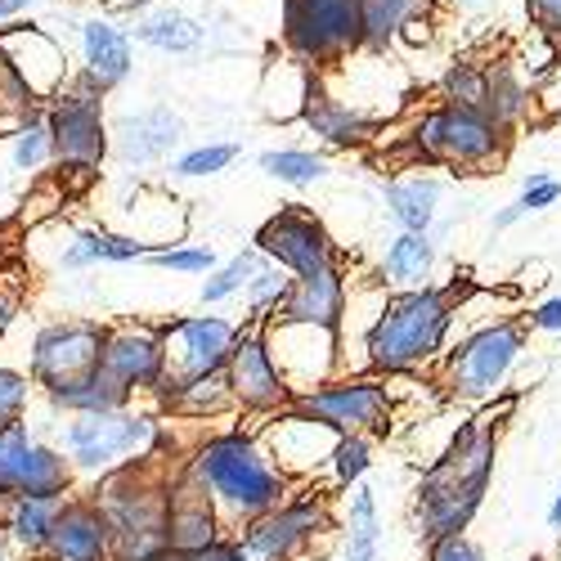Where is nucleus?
I'll use <instances>...</instances> for the list:
<instances>
[{
    "label": "nucleus",
    "mask_w": 561,
    "mask_h": 561,
    "mask_svg": "<svg viewBox=\"0 0 561 561\" xmlns=\"http://www.w3.org/2000/svg\"><path fill=\"white\" fill-rule=\"evenodd\" d=\"M507 409H490L458 423L449 445L427 462L417 481V535L427 543L445 535H462L485 503L494 454H499V427Z\"/></svg>",
    "instance_id": "1"
},
{
    "label": "nucleus",
    "mask_w": 561,
    "mask_h": 561,
    "mask_svg": "<svg viewBox=\"0 0 561 561\" xmlns=\"http://www.w3.org/2000/svg\"><path fill=\"white\" fill-rule=\"evenodd\" d=\"M449 288H396L378 301V319L368 323L364 351L378 373H413L445 355V342L458 323V301L472 293L467 274H454Z\"/></svg>",
    "instance_id": "2"
},
{
    "label": "nucleus",
    "mask_w": 561,
    "mask_h": 561,
    "mask_svg": "<svg viewBox=\"0 0 561 561\" xmlns=\"http://www.w3.org/2000/svg\"><path fill=\"white\" fill-rule=\"evenodd\" d=\"M184 467L203 481V490L211 494L216 512L225 530H239L243 522L261 517L274 503H284L297 485L278 472L274 458L265 454L261 436L256 432H243V427H229V432H211L203 436Z\"/></svg>",
    "instance_id": "3"
},
{
    "label": "nucleus",
    "mask_w": 561,
    "mask_h": 561,
    "mask_svg": "<svg viewBox=\"0 0 561 561\" xmlns=\"http://www.w3.org/2000/svg\"><path fill=\"white\" fill-rule=\"evenodd\" d=\"M180 458H162V445L135 454L90 481V499L104 507L113 526V561H153L167 548V499L171 467Z\"/></svg>",
    "instance_id": "4"
},
{
    "label": "nucleus",
    "mask_w": 561,
    "mask_h": 561,
    "mask_svg": "<svg viewBox=\"0 0 561 561\" xmlns=\"http://www.w3.org/2000/svg\"><path fill=\"white\" fill-rule=\"evenodd\" d=\"M404 139H409V162L445 167L454 175H485L503 167L512 153V130H503L481 108L449 104V100L432 104Z\"/></svg>",
    "instance_id": "5"
},
{
    "label": "nucleus",
    "mask_w": 561,
    "mask_h": 561,
    "mask_svg": "<svg viewBox=\"0 0 561 561\" xmlns=\"http://www.w3.org/2000/svg\"><path fill=\"white\" fill-rule=\"evenodd\" d=\"M162 436V413L158 409H104V413H64L59 427H55V445L68 454L77 481H95L108 467L135 458V454H149Z\"/></svg>",
    "instance_id": "6"
},
{
    "label": "nucleus",
    "mask_w": 561,
    "mask_h": 561,
    "mask_svg": "<svg viewBox=\"0 0 561 561\" xmlns=\"http://www.w3.org/2000/svg\"><path fill=\"white\" fill-rule=\"evenodd\" d=\"M284 50L314 72H337L364 50L359 0H284L278 5Z\"/></svg>",
    "instance_id": "7"
},
{
    "label": "nucleus",
    "mask_w": 561,
    "mask_h": 561,
    "mask_svg": "<svg viewBox=\"0 0 561 561\" xmlns=\"http://www.w3.org/2000/svg\"><path fill=\"white\" fill-rule=\"evenodd\" d=\"M526 337H530V329L522 314L494 319L485 329L467 333L454 351L440 355V387L454 400H472V404L494 400L507 382V373L526 355Z\"/></svg>",
    "instance_id": "8"
},
{
    "label": "nucleus",
    "mask_w": 561,
    "mask_h": 561,
    "mask_svg": "<svg viewBox=\"0 0 561 561\" xmlns=\"http://www.w3.org/2000/svg\"><path fill=\"white\" fill-rule=\"evenodd\" d=\"M329 530H337L329 494H297L274 503L270 512L243 522L229 535L239 539L248 561H301L314 548V539H323Z\"/></svg>",
    "instance_id": "9"
},
{
    "label": "nucleus",
    "mask_w": 561,
    "mask_h": 561,
    "mask_svg": "<svg viewBox=\"0 0 561 561\" xmlns=\"http://www.w3.org/2000/svg\"><path fill=\"white\" fill-rule=\"evenodd\" d=\"M158 329L167 342V373L153 387V404H158V413H167L184 382L225 368L229 346L239 337V323L225 319V314H184V319L158 323Z\"/></svg>",
    "instance_id": "10"
},
{
    "label": "nucleus",
    "mask_w": 561,
    "mask_h": 561,
    "mask_svg": "<svg viewBox=\"0 0 561 561\" xmlns=\"http://www.w3.org/2000/svg\"><path fill=\"white\" fill-rule=\"evenodd\" d=\"M108 95L81 81L77 72L45 100V122H50L55 162L104 167L108 162Z\"/></svg>",
    "instance_id": "11"
},
{
    "label": "nucleus",
    "mask_w": 561,
    "mask_h": 561,
    "mask_svg": "<svg viewBox=\"0 0 561 561\" xmlns=\"http://www.w3.org/2000/svg\"><path fill=\"white\" fill-rule=\"evenodd\" d=\"M293 409L319 417L337 432H359V436H387L391 432V417H396V404H391V391L378 382V378H329L310 391H297L293 396Z\"/></svg>",
    "instance_id": "12"
},
{
    "label": "nucleus",
    "mask_w": 561,
    "mask_h": 561,
    "mask_svg": "<svg viewBox=\"0 0 561 561\" xmlns=\"http://www.w3.org/2000/svg\"><path fill=\"white\" fill-rule=\"evenodd\" d=\"M252 248H256L265 261H274L278 270H288L293 278H297V274H314V270L333 265V261H346V252L333 243L329 225H323V220H319L310 207H301V203H284V207H278V211L256 229Z\"/></svg>",
    "instance_id": "13"
},
{
    "label": "nucleus",
    "mask_w": 561,
    "mask_h": 561,
    "mask_svg": "<svg viewBox=\"0 0 561 561\" xmlns=\"http://www.w3.org/2000/svg\"><path fill=\"white\" fill-rule=\"evenodd\" d=\"M104 337H108V323L104 319H50L41 323L32 351H27V378L36 391L68 382L77 373L95 368L104 355Z\"/></svg>",
    "instance_id": "14"
},
{
    "label": "nucleus",
    "mask_w": 561,
    "mask_h": 561,
    "mask_svg": "<svg viewBox=\"0 0 561 561\" xmlns=\"http://www.w3.org/2000/svg\"><path fill=\"white\" fill-rule=\"evenodd\" d=\"M225 387L233 396V409H243L252 417H265L293 404V387L274 368L265 333L252 329V323H239V337H233L229 359H225Z\"/></svg>",
    "instance_id": "15"
},
{
    "label": "nucleus",
    "mask_w": 561,
    "mask_h": 561,
    "mask_svg": "<svg viewBox=\"0 0 561 561\" xmlns=\"http://www.w3.org/2000/svg\"><path fill=\"white\" fill-rule=\"evenodd\" d=\"M256 436H261V445L274 458L278 472H284L293 485H301V481H310L319 472V467H329L333 445H337L342 432L288 404L278 413H265V427Z\"/></svg>",
    "instance_id": "16"
},
{
    "label": "nucleus",
    "mask_w": 561,
    "mask_h": 561,
    "mask_svg": "<svg viewBox=\"0 0 561 561\" xmlns=\"http://www.w3.org/2000/svg\"><path fill=\"white\" fill-rule=\"evenodd\" d=\"M265 346L274 355V368L284 373V382L297 391H310L319 382H329L337 373V351H342V333L319 329V323H265Z\"/></svg>",
    "instance_id": "17"
},
{
    "label": "nucleus",
    "mask_w": 561,
    "mask_h": 561,
    "mask_svg": "<svg viewBox=\"0 0 561 561\" xmlns=\"http://www.w3.org/2000/svg\"><path fill=\"white\" fill-rule=\"evenodd\" d=\"M0 50L5 59L19 68V77L27 81V90L36 95V104H45L55 95V90L72 77V59H68V45L45 32L41 23L32 19H10L0 23Z\"/></svg>",
    "instance_id": "18"
},
{
    "label": "nucleus",
    "mask_w": 561,
    "mask_h": 561,
    "mask_svg": "<svg viewBox=\"0 0 561 561\" xmlns=\"http://www.w3.org/2000/svg\"><path fill=\"white\" fill-rule=\"evenodd\" d=\"M100 368L130 396H153L167 373V342L158 323H108Z\"/></svg>",
    "instance_id": "19"
},
{
    "label": "nucleus",
    "mask_w": 561,
    "mask_h": 561,
    "mask_svg": "<svg viewBox=\"0 0 561 561\" xmlns=\"http://www.w3.org/2000/svg\"><path fill=\"white\" fill-rule=\"evenodd\" d=\"M77 77L90 81L95 90H104V95H113L117 85L130 81L135 72V41L130 32L113 19V14H90L77 23Z\"/></svg>",
    "instance_id": "20"
},
{
    "label": "nucleus",
    "mask_w": 561,
    "mask_h": 561,
    "mask_svg": "<svg viewBox=\"0 0 561 561\" xmlns=\"http://www.w3.org/2000/svg\"><path fill=\"white\" fill-rule=\"evenodd\" d=\"M184 139V117L171 104H149L108 122V158L122 167H158Z\"/></svg>",
    "instance_id": "21"
},
{
    "label": "nucleus",
    "mask_w": 561,
    "mask_h": 561,
    "mask_svg": "<svg viewBox=\"0 0 561 561\" xmlns=\"http://www.w3.org/2000/svg\"><path fill=\"white\" fill-rule=\"evenodd\" d=\"M41 561H113V526L90 494H64Z\"/></svg>",
    "instance_id": "22"
},
{
    "label": "nucleus",
    "mask_w": 561,
    "mask_h": 561,
    "mask_svg": "<svg viewBox=\"0 0 561 561\" xmlns=\"http://www.w3.org/2000/svg\"><path fill=\"white\" fill-rule=\"evenodd\" d=\"M346 301H351V278H346V261H333L314 274H297L284 301H278L274 319L278 323H319V329L342 333L346 323Z\"/></svg>",
    "instance_id": "23"
},
{
    "label": "nucleus",
    "mask_w": 561,
    "mask_h": 561,
    "mask_svg": "<svg viewBox=\"0 0 561 561\" xmlns=\"http://www.w3.org/2000/svg\"><path fill=\"white\" fill-rule=\"evenodd\" d=\"M301 122L323 139L329 149H364L373 135H378V117H368L364 108H355L351 100H342L329 85V72H314L306 81V104H301Z\"/></svg>",
    "instance_id": "24"
},
{
    "label": "nucleus",
    "mask_w": 561,
    "mask_h": 561,
    "mask_svg": "<svg viewBox=\"0 0 561 561\" xmlns=\"http://www.w3.org/2000/svg\"><path fill=\"white\" fill-rule=\"evenodd\" d=\"M225 535V522L203 490V481L184 467V458L171 467V499H167V548L175 552H198L211 539Z\"/></svg>",
    "instance_id": "25"
},
{
    "label": "nucleus",
    "mask_w": 561,
    "mask_h": 561,
    "mask_svg": "<svg viewBox=\"0 0 561 561\" xmlns=\"http://www.w3.org/2000/svg\"><path fill=\"white\" fill-rule=\"evenodd\" d=\"M126 32H130V41L149 45V50H158V55H171V59H198L207 50V36H211L207 23H198L194 14H184L175 5L139 10Z\"/></svg>",
    "instance_id": "26"
},
{
    "label": "nucleus",
    "mask_w": 561,
    "mask_h": 561,
    "mask_svg": "<svg viewBox=\"0 0 561 561\" xmlns=\"http://www.w3.org/2000/svg\"><path fill=\"white\" fill-rule=\"evenodd\" d=\"M149 243L130 239L122 229L108 225H77L68 233V243L59 252V270L77 274V270H95V265H130V261H145Z\"/></svg>",
    "instance_id": "27"
},
{
    "label": "nucleus",
    "mask_w": 561,
    "mask_h": 561,
    "mask_svg": "<svg viewBox=\"0 0 561 561\" xmlns=\"http://www.w3.org/2000/svg\"><path fill=\"white\" fill-rule=\"evenodd\" d=\"M59 499H36V494H14L0 503V539L23 561H41L45 539H50Z\"/></svg>",
    "instance_id": "28"
},
{
    "label": "nucleus",
    "mask_w": 561,
    "mask_h": 561,
    "mask_svg": "<svg viewBox=\"0 0 561 561\" xmlns=\"http://www.w3.org/2000/svg\"><path fill=\"white\" fill-rule=\"evenodd\" d=\"M481 113L494 117L503 130L517 135L530 117H535V95H530V81L517 72L512 59H494L485 64V100H481Z\"/></svg>",
    "instance_id": "29"
},
{
    "label": "nucleus",
    "mask_w": 561,
    "mask_h": 561,
    "mask_svg": "<svg viewBox=\"0 0 561 561\" xmlns=\"http://www.w3.org/2000/svg\"><path fill=\"white\" fill-rule=\"evenodd\" d=\"M41 400L50 404L55 413H104V409H122V404H130L135 396L95 364V368L77 373V378H68V382L45 387Z\"/></svg>",
    "instance_id": "30"
},
{
    "label": "nucleus",
    "mask_w": 561,
    "mask_h": 561,
    "mask_svg": "<svg viewBox=\"0 0 561 561\" xmlns=\"http://www.w3.org/2000/svg\"><path fill=\"white\" fill-rule=\"evenodd\" d=\"M440 198H445V184L436 175H404V180L382 184V203L396 216V225L400 229H417V233L436 229Z\"/></svg>",
    "instance_id": "31"
},
{
    "label": "nucleus",
    "mask_w": 561,
    "mask_h": 561,
    "mask_svg": "<svg viewBox=\"0 0 561 561\" xmlns=\"http://www.w3.org/2000/svg\"><path fill=\"white\" fill-rule=\"evenodd\" d=\"M306 81H310V68L293 55L265 64V77H261V113L270 122H301V104H306Z\"/></svg>",
    "instance_id": "32"
},
{
    "label": "nucleus",
    "mask_w": 561,
    "mask_h": 561,
    "mask_svg": "<svg viewBox=\"0 0 561 561\" xmlns=\"http://www.w3.org/2000/svg\"><path fill=\"white\" fill-rule=\"evenodd\" d=\"M432 270H436L432 233L400 229L396 239L387 243V252H382V278L391 288H423V284H432Z\"/></svg>",
    "instance_id": "33"
},
{
    "label": "nucleus",
    "mask_w": 561,
    "mask_h": 561,
    "mask_svg": "<svg viewBox=\"0 0 561 561\" xmlns=\"http://www.w3.org/2000/svg\"><path fill=\"white\" fill-rule=\"evenodd\" d=\"M346 561H382V517H378V494L368 481L351 485L346 499Z\"/></svg>",
    "instance_id": "34"
},
{
    "label": "nucleus",
    "mask_w": 561,
    "mask_h": 561,
    "mask_svg": "<svg viewBox=\"0 0 561 561\" xmlns=\"http://www.w3.org/2000/svg\"><path fill=\"white\" fill-rule=\"evenodd\" d=\"M0 139L10 145V171H19V175H41L45 167L55 162V145H50V122H45V104H36L27 117H19Z\"/></svg>",
    "instance_id": "35"
},
{
    "label": "nucleus",
    "mask_w": 561,
    "mask_h": 561,
    "mask_svg": "<svg viewBox=\"0 0 561 561\" xmlns=\"http://www.w3.org/2000/svg\"><path fill=\"white\" fill-rule=\"evenodd\" d=\"M432 10V0H359L364 14V55H387L404 19Z\"/></svg>",
    "instance_id": "36"
},
{
    "label": "nucleus",
    "mask_w": 561,
    "mask_h": 561,
    "mask_svg": "<svg viewBox=\"0 0 561 561\" xmlns=\"http://www.w3.org/2000/svg\"><path fill=\"white\" fill-rule=\"evenodd\" d=\"M261 171L278 184H293V190H310V184L333 175V162L323 153H314V149H265Z\"/></svg>",
    "instance_id": "37"
},
{
    "label": "nucleus",
    "mask_w": 561,
    "mask_h": 561,
    "mask_svg": "<svg viewBox=\"0 0 561 561\" xmlns=\"http://www.w3.org/2000/svg\"><path fill=\"white\" fill-rule=\"evenodd\" d=\"M167 413H171V417H198V423H203V417L233 413V396H229V387H225V368H220V373H207V378L184 382Z\"/></svg>",
    "instance_id": "38"
},
{
    "label": "nucleus",
    "mask_w": 561,
    "mask_h": 561,
    "mask_svg": "<svg viewBox=\"0 0 561 561\" xmlns=\"http://www.w3.org/2000/svg\"><path fill=\"white\" fill-rule=\"evenodd\" d=\"M261 261H265V256H261L256 248H243L239 256L216 261V265L207 270V278H203V288H198V301H203V306H220V301H229V297H239V293L248 288V278L256 274Z\"/></svg>",
    "instance_id": "39"
},
{
    "label": "nucleus",
    "mask_w": 561,
    "mask_h": 561,
    "mask_svg": "<svg viewBox=\"0 0 561 561\" xmlns=\"http://www.w3.org/2000/svg\"><path fill=\"white\" fill-rule=\"evenodd\" d=\"M288 284H293L288 270H278L274 261H261L256 274L248 278V288H243V301H248V319L243 323H252V329H265V323L274 319V310H278V301H284Z\"/></svg>",
    "instance_id": "40"
},
{
    "label": "nucleus",
    "mask_w": 561,
    "mask_h": 561,
    "mask_svg": "<svg viewBox=\"0 0 561 561\" xmlns=\"http://www.w3.org/2000/svg\"><path fill=\"white\" fill-rule=\"evenodd\" d=\"M239 153H243V145H233V139H211V145L171 153L167 171H171V180H207V175L229 171L233 162H239Z\"/></svg>",
    "instance_id": "41"
},
{
    "label": "nucleus",
    "mask_w": 561,
    "mask_h": 561,
    "mask_svg": "<svg viewBox=\"0 0 561 561\" xmlns=\"http://www.w3.org/2000/svg\"><path fill=\"white\" fill-rule=\"evenodd\" d=\"M557 203H561V180H557V175H548V171H530V175H526V184H522V194L512 198L507 207H499V211H494V229L503 233V229L522 225L526 216H535V211H543V207H557Z\"/></svg>",
    "instance_id": "42"
},
{
    "label": "nucleus",
    "mask_w": 561,
    "mask_h": 561,
    "mask_svg": "<svg viewBox=\"0 0 561 561\" xmlns=\"http://www.w3.org/2000/svg\"><path fill=\"white\" fill-rule=\"evenodd\" d=\"M436 90H440V100H449V104L481 108V100H485V64L481 59H454V64H445Z\"/></svg>",
    "instance_id": "43"
},
{
    "label": "nucleus",
    "mask_w": 561,
    "mask_h": 561,
    "mask_svg": "<svg viewBox=\"0 0 561 561\" xmlns=\"http://www.w3.org/2000/svg\"><path fill=\"white\" fill-rule=\"evenodd\" d=\"M329 467H333V481H337L342 490H351L355 481H364V477H368V467H373V436L342 432L337 445H333Z\"/></svg>",
    "instance_id": "44"
},
{
    "label": "nucleus",
    "mask_w": 561,
    "mask_h": 561,
    "mask_svg": "<svg viewBox=\"0 0 561 561\" xmlns=\"http://www.w3.org/2000/svg\"><path fill=\"white\" fill-rule=\"evenodd\" d=\"M36 108V95L27 90V81L19 77V68L5 59V50H0V135H5L19 117H27Z\"/></svg>",
    "instance_id": "45"
},
{
    "label": "nucleus",
    "mask_w": 561,
    "mask_h": 561,
    "mask_svg": "<svg viewBox=\"0 0 561 561\" xmlns=\"http://www.w3.org/2000/svg\"><path fill=\"white\" fill-rule=\"evenodd\" d=\"M145 261L158 270H171V274H207L220 256L207 243H171V248H153Z\"/></svg>",
    "instance_id": "46"
},
{
    "label": "nucleus",
    "mask_w": 561,
    "mask_h": 561,
    "mask_svg": "<svg viewBox=\"0 0 561 561\" xmlns=\"http://www.w3.org/2000/svg\"><path fill=\"white\" fill-rule=\"evenodd\" d=\"M32 404H36V387H32L27 373H19V368H0V427L23 423Z\"/></svg>",
    "instance_id": "47"
},
{
    "label": "nucleus",
    "mask_w": 561,
    "mask_h": 561,
    "mask_svg": "<svg viewBox=\"0 0 561 561\" xmlns=\"http://www.w3.org/2000/svg\"><path fill=\"white\" fill-rule=\"evenodd\" d=\"M512 64H517V72H522V77H526V81L535 85L539 77H548V72H552L557 64H561V45H557L552 36H543V32L535 27V32H530V41L522 45V55L512 59Z\"/></svg>",
    "instance_id": "48"
},
{
    "label": "nucleus",
    "mask_w": 561,
    "mask_h": 561,
    "mask_svg": "<svg viewBox=\"0 0 561 561\" xmlns=\"http://www.w3.org/2000/svg\"><path fill=\"white\" fill-rule=\"evenodd\" d=\"M427 561H485V552L467 535H445V539H432Z\"/></svg>",
    "instance_id": "49"
},
{
    "label": "nucleus",
    "mask_w": 561,
    "mask_h": 561,
    "mask_svg": "<svg viewBox=\"0 0 561 561\" xmlns=\"http://www.w3.org/2000/svg\"><path fill=\"white\" fill-rule=\"evenodd\" d=\"M526 14L543 36L561 45V0H526Z\"/></svg>",
    "instance_id": "50"
},
{
    "label": "nucleus",
    "mask_w": 561,
    "mask_h": 561,
    "mask_svg": "<svg viewBox=\"0 0 561 561\" xmlns=\"http://www.w3.org/2000/svg\"><path fill=\"white\" fill-rule=\"evenodd\" d=\"M530 95H535V108H539L543 117L561 113V64H557L548 77H539V81L530 85Z\"/></svg>",
    "instance_id": "51"
},
{
    "label": "nucleus",
    "mask_w": 561,
    "mask_h": 561,
    "mask_svg": "<svg viewBox=\"0 0 561 561\" xmlns=\"http://www.w3.org/2000/svg\"><path fill=\"white\" fill-rule=\"evenodd\" d=\"M526 319V329L530 333H561V293L557 297H548V301H539L530 314H522Z\"/></svg>",
    "instance_id": "52"
},
{
    "label": "nucleus",
    "mask_w": 561,
    "mask_h": 561,
    "mask_svg": "<svg viewBox=\"0 0 561 561\" xmlns=\"http://www.w3.org/2000/svg\"><path fill=\"white\" fill-rule=\"evenodd\" d=\"M19 314H23V293H19L14 284H5V278H0V342H5V333L19 323Z\"/></svg>",
    "instance_id": "53"
},
{
    "label": "nucleus",
    "mask_w": 561,
    "mask_h": 561,
    "mask_svg": "<svg viewBox=\"0 0 561 561\" xmlns=\"http://www.w3.org/2000/svg\"><path fill=\"white\" fill-rule=\"evenodd\" d=\"M194 561H248V557H243L239 539H233V535H220V539H211L207 548H198Z\"/></svg>",
    "instance_id": "54"
},
{
    "label": "nucleus",
    "mask_w": 561,
    "mask_h": 561,
    "mask_svg": "<svg viewBox=\"0 0 561 561\" xmlns=\"http://www.w3.org/2000/svg\"><path fill=\"white\" fill-rule=\"evenodd\" d=\"M36 5H41V0H0V23H10V19H27Z\"/></svg>",
    "instance_id": "55"
},
{
    "label": "nucleus",
    "mask_w": 561,
    "mask_h": 561,
    "mask_svg": "<svg viewBox=\"0 0 561 561\" xmlns=\"http://www.w3.org/2000/svg\"><path fill=\"white\" fill-rule=\"evenodd\" d=\"M100 5H104L108 14H139V10H149L153 0H100Z\"/></svg>",
    "instance_id": "56"
},
{
    "label": "nucleus",
    "mask_w": 561,
    "mask_h": 561,
    "mask_svg": "<svg viewBox=\"0 0 561 561\" xmlns=\"http://www.w3.org/2000/svg\"><path fill=\"white\" fill-rule=\"evenodd\" d=\"M445 5H449V10H458V14H472V10H485L490 0H445Z\"/></svg>",
    "instance_id": "57"
},
{
    "label": "nucleus",
    "mask_w": 561,
    "mask_h": 561,
    "mask_svg": "<svg viewBox=\"0 0 561 561\" xmlns=\"http://www.w3.org/2000/svg\"><path fill=\"white\" fill-rule=\"evenodd\" d=\"M153 561H194V552H175V548H162Z\"/></svg>",
    "instance_id": "58"
},
{
    "label": "nucleus",
    "mask_w": 561,
    "mask_h": 561,
    "mask_svg": "<svg viewBox=\"0 0 561 561\" xmlns=\"http://www.w3.org/2000/svg\"><path fill=\"white\" fill-rule=\"evenodd\" d=\"M548 526H552V530H561V494H557V499H552V507H548Z\"/></svg>",
    "instance_id": "59"
},
{
    "label": "nucleus",
    "mask_w": 561,
    "mask_h": 561,
    "mask_svg": "<svg viewBox=\"0 0 561 561\" xmlns=\"http://www.w3.org/2000/svg\"><path fill=\"white\" fill-rule=\"evenodd\" d=\"M0 561H23V557H14V552H10V548H5V552H0Z\"/></svg>",
    "instance_id": "60"
},
{
    "label": "nucleus",
    "mask_w": 561,
    "mask_h": 561,
    "mask_svg": "<svg viewBox=\"0 0 561 561\" xmlns=\"http://www.w3.org/2000/svg\"><path fill=\"white\" fill-rule=\"evenodd\" d=\"M0 552H5V539H0Z\"/></svg>",
    "instance_id": "61"
}]
</instances>
